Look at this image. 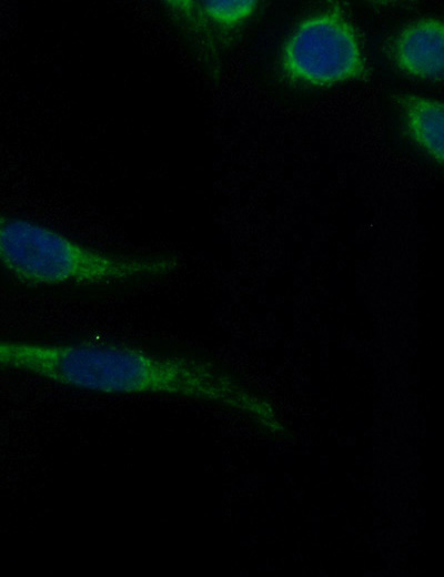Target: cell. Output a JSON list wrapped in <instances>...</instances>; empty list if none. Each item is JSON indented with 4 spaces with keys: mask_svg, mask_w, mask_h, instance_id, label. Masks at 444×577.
I'll use <instances>...</instances> for the list:
<instances>
[{
    "mask_svg": "<svg viewBox=\"0 0 444 577\" xmlns=\"http://www.w3.org/2000/svg\"><path fill=\"white\" fill-rule=\"evenodd\" d=\"M404 126L418 149L438 165L444 159V107L438 100L418 94L395 97Z\"/></svg>",
    "mask_w": 444,
    "mask_h": 577,
    "instance_id": "5",
    "label": "cell"
},
{
    "mask_svg": "<svg viewBox=\"0 0 444 577\" xmlns=\"http://www.w3.org/2000/svg\"><path fill=\"white\" fill-rule=\"evenodd\" d=\"M279 65L287 81L307 88H329L370 77L360 37L335 8L297 23L281 49Z\"/></svg>",
    "mask_w": 444,
    "mask_h": 577,
    "instance_id": "3",
    "label": "cell"
},
{
    "mask_svg": "<svg viewBox=\"0 0 444 577\" xmlns=\"http://www.w3.org/2000/svg\"><path fill=\"white\" fill-rule=\"evenodd\" d=\"M394 64L412 78L438 82L444 75V27L437 18H421L404 27L393 39Z\"/></svg>",
    "mask_w": 444,
    "mask_h": 577,
    "instance_id": "4",
    "label": "cell"
},
{
    "mask_svg": "<svg viewBox=\"0 0 444 577\" xmlns=\"http://www.w3.org/2000/svg\"><path fill=\"white\" fill-rule=\"evenodd\" d=\"M0 266L34 286H103L173 273L172 255H120L89 247L40 223L0 213Z\"/></svg>",
    "mask_w": 444,
    "mask_h": 577,
    "instance_id": "2",
    "label": "cell"
},
{
    "mask_svg": "<svg viewBox=\"0 0 444 577\" xmlns=\"http://www.w3.org/2000/svg\"><path fill=\"white\" fill-rule=\"evenodd\" d=\"M0 367L108 395H162L229 402L233 386L210 365L111 343L0 341Z\"/></svg>",
    "mask_w": 444,
    "mask_h": 577,
    "instance_id": "1",
    "label": "cell"
}]
</instances>
